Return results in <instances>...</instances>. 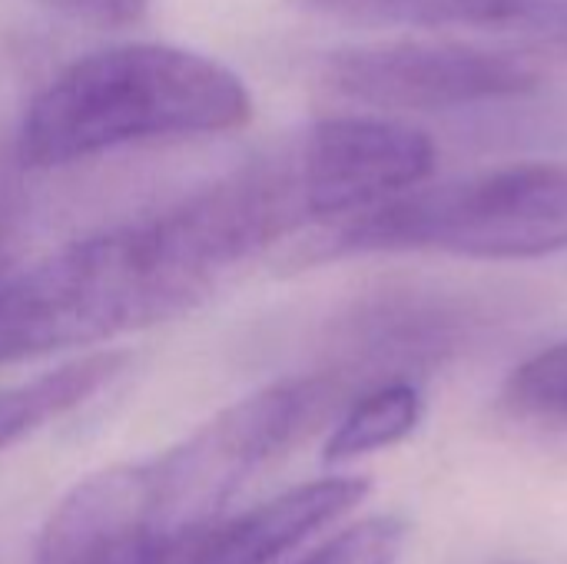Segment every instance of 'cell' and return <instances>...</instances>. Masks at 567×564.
<instances>
[{
  "instance_id": "cell-1",
  "label": "cell",
  "mask_w": 567,
  "mask_h": 564,
  "mask_svg": "<svg viewBox=\"0 0 567 564\" xmlns=\"http://www.w3.org/2000/svg\"><path fill=\"white\" fill-rule=\"evenodd\" d=\"M279 180L266 156L173 209L63 243L0 276V366L189 312L226 269L299 229Z\"/></svg>"
},
{
  "instance_id": "cell-2",
  "label": "cell",
  "mask_w": 567,
  "mask_h": 564,
  "mask_svg": "<svg viewBox=\"0 0 567 564\" xmlns=\"http://www.w3.org/2000/svg\"><path fill=\"white\" fill-rule=\"evenodd\" d=\"M252 120V93L216 57L173 43H113L50 76L27 103L17 156L30 170L110 150L229 133Z\"/></svg>"
},
{
  "instance_id": "cell-3",
  "label": "cell",
  "mask_w": 567,
  "mask_h": 564,
  "mask_svg": "<svg viewBox=\"0 0 567 564\" xmlns=\"http://www.w3.org/2000/svg\"><path fill=\"white\" fill-rule=\"evenodd\" d=\"M567 249V166L512 163L439 186H409L296 243L286 266L375 253L535 259Z\"/></svg>"
},
{
  "instance_id": "cell-4",
  "label": "cell",
  "mask_w": 567,
  "mask_h": 564,
  "mask_svg": "<svg viewBox=\"0 0 567 564\" xmlns=\"http://www.w3.org/2000/svg\"><path fill=\"white\" fill-rule=\"evenodd\" d=\"M346 396L349 386L332 372L286 379L233 402L150 459L159 529L176 539H203L246 479L312 435Z\"/></svg>"
},
{
  "instance_id": "cell-5",
  "label": "cell",
  "mask_w": 567,
  "mask_h": 564,
  "mask_svg": "<svg viewBox=\"0 0 567 564\" xmlns=\"http://www.w3.org/2000/svg\"><path fill=\"white\" fill-rule=\"evenodd\" d=\"M542 53L449 37H405L332 50L322 83L369 110L439 113L525 96L542 83Z\"/></svg>"
},
{
  "instance_id": "cell-6",
  "label": "cell",
  "mask_w": 567,
  "mask_h": 564,
  "mask_svg": "<svg viewBox=\"0 0 567 564\" xmlns=\"http://www.w3.org/2000/svg\"><path fill=\"white\" fill-rule=\"evenodd\" d=\"M279 156L302 226L352 216L425 183L435 170L425 130L375 113L322 116Z\"/></svg>"
},
{
  "instance_id": "cell-7",
  "label": "cell",
  "mask_w": 567,
  "mask_h": 564,
  "mask_svg": "<svg viewBox=\"0 0 567 564\" xmlns=\"http://www.w3.org/2000/svg\"><path fill=\"white\" fill-rule=\"evenodd\" d=\"M199 539L159 529L146 462L100 469L47 519L37 564H183Z\"/></svg>"
},
{
  "instance_id": "cell-8",
  "label": "cell",
  "mask_w": 567,
  "mask_h": 564,
  "mask_svg": "<svg viewBox=\"0 0 567 564\" xmlns=\"http://www.w3.org/2000/svg\"><path fill=\"white\" fill-rule=\"evenodd\" d=\"M475 329V316L465 302L445 293H385L342 326L339 362L329 369L349 389L352 382L409 379L415 369H429L452 352Z\"/></svg>"
},
{
  "instance_id": "cell-9",
  "label": "cell",
  "mask_w": 567,
  "mask_h": 564,
  "mask_svg": "<svg viewBox=\"0 0 567 564\" xmlns=\"http://www.w3.org/2000/svg\"><path fill=\"white\" fill-rule=\"evenodd\" d=\"M292 7L352 27L488 30L515 33L525 50L567 53V0H289Z\"/></svg>"
},
{
  "instance_id": "cell-10",
  "label": "cell",
  "mask_w": 567,
  "mask_h": 564,
  "mask_svg": "<svg viewBox=\"0 0 567 564\" xmlns=\"http://www.w3.org/2000/svg\"><path fill=\"white\" fill-rule=\"evenodd\" d=\"M369 495V479L329 475L296 485L252 512L216 522L196 545L189 564H276L296 545L349 515Z\"/></svg>"
},
{
  "instance_id": "cell-11",
  "label": "cell",
  "mask_w": 567,
  "mask_h": 564,
  "mask_svg": "<svg viewBox=\"0 0 567 564\" xmlns=\"http://www.w3.org/2000/svg\"><path fill=\"white\" fill-rule=\"evenodd\" d=\"M126 352H93L73 362H63L30 382L3 386L0 389V452L13 442L27 439L30 432L43 429L47 422L73 412L100 389H106L123 369Z\"/></svg>"
},
{
  "instance_id": "cell-12",
  "label": "cell",
  "mask_w": 567,
  "mask_h": 564,
  "mask_svg": "<svg viewBox=\"0 0 567 564\" xmlns=\"http://www.w3.org/2000/svg\"><path fill=\"white\" fill-rule=\"evenodd\" d=\"M422 392L412 379H389L362 389L326 442V462H352L379 449L399 445L422 422Z\"/></svg>"
},
{
  "instance_id": "cell-13",
  "label": "cell",
  "mask_w": 567,
  "mask_h": 564,
  "mask_svg": "<svg viewBox=\"0 0 567 564\" xmlns=\"http://www.w3.org/2000/svg\"><path fill=\"white\" fill-rule=\"evenodd\" d=\"M502 402L522 419L567 422V339L515 366L505 379Z\"/></svg>"
},
{
  "instance_id": "cell-14",
  "label": "cell",
  "mask_w": 567,
  "mask_h": 564,
  "mask_svg": "<svg viewBox=\"0 0 567 564\" xmlns=\"http://www.w3.org/2000/svg\"><path fill=\"white\" fill-rule=\"evenodd\" d=\"M409 539V525L395 515L355 522L302 564H395Z\"/></svg>"
},
{
  "instance_id": "cell-15",
  "label": "cell",
  "mask_w": 567,
  "mask_h": 564,
  "mask_svg": "<svg viewBox=\"0 0 567 564\" xmlns=\"http://www.w3.org/2000/svg\"><path fill=\"white\" fill-rule=\"evenodd\" d=\"M50 7L63 10L73 20L103 27V30H123L143 20L150 0H47Z\"/></svg>"
}]
</instances>
